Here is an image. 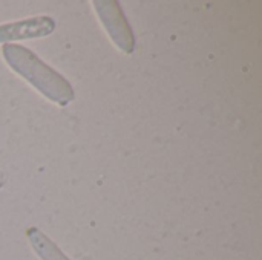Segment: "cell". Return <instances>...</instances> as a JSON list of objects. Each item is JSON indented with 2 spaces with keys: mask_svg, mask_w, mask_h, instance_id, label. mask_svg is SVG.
Returning a JSON list of instances; mask_svg holds the SVG:
<instances>
[{
  "mask_svg": "<svg viewBox=\"0 0 262 260\" xmlns=\"http://www.w3.org/2000/svg\"><path fill=\"white\" fill-rule=\"evenodd\" d=\"M2 55L15 74L23 77L49 101L64 107L75 100V90L71 83L31 49L20 44H3Z\"/></svg>",
  "mask_w": 262,
  "mask_h": 260,
  "instance_id": "6da1fadb",
  "label": "cell"
},
{
  "mask_svg": "<svg viewBox=\"0 0 262 260\" xmlns=\"http://www.w3.org/2000/svg\"><path fill=\"white\" fill-rule=\"evenodd\" d=\"M26 236L32 250L41 260H71L58 248V245L54 241H51L37 227H29L26 230Z\"/></svg>",
  "mask_w": 262,
  "mask_h": 260,
  "instance_id": "277c9868",
  "label": "cell"
},
{
  "mask_svg": "<svg viewBox=\"0 0 262 260\" xmlns=\"http://www.w3.org/2000/svg\"><path fill=\"white\" fill-rule=\"evenodd\" d=\"M54 31L55 21L49 15H37L5 23L0 25V44H11V41L48 37Z\"/></svg>",
  "mask_w": 262,
  "mask_h": 260,
  "instance_id": "3957f363",
  "label": "cell"
},
{
  "mask_svg": "<svg viewBox=\"0 0 262 260\" xmlns=\"http://www.w3.org/2000/svg\"><path fill=\"white\" fill-rule=\"evenodd\" d=\"M92 5L115 46L124 54H132L135 49V35L120 3L115 0H94Z\"/></svg>",
  "mask_w": 262,
  "mask_h": 260,
  "instance_id": "7a4b0ae2",
  "label": "cell"
}]
</instances>
